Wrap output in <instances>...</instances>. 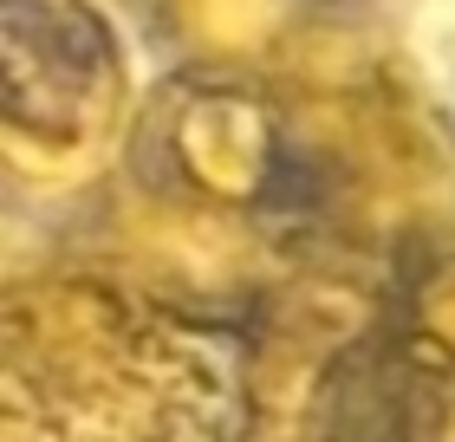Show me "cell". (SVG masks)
<instances>
[{
    "label": "cell",
    "mask_w": 455,
    "mask_h": 442,
    "mask_svg": "<svg viewBox=\"0 0 455 442\" xmlns=\"http://www.w3.org/2000/svg\"><path fill=\"white\" fill-rule=\"evenodd\" d=\"M85 7H105V13H137V0H85Z\"/></svg>",
    "instance_id": "5b68a950"
},
{
    "label": "cell",
    "mask_w": 455,
    "mask_h": 442,
    "mask_svg": "<svg viewBox=\"0 0 455 442\" xmlns=\"http://www.w3.org/2000/svg\"><path fill=\"white\" fill-rule=\"evenodd\" d=\"M131 117V66L105 7L7 0V170L20 189H72L111 170Z\"/></svg>",
    "instance_id": "6da1fadb"
},
{
    "label": "cell",
    "mask_w": 455,
    "mask_h": 442,
    "mask_svg": "<svg viewBox=\"0 0 455 442\" xmlns=\"http://www.w3.org/2000/svg\"><path fill=\"white\" fill-rule=\"evenodd\" d=\"M156 182L215 221H254L286 182V111L260 78H182L156 92Z\"/></svg>",
    "instance_id": "7a4b0ae2"
},
{
    "label": "cell",
    "mask_w": 455,
    "mask_h": 442,
    "mask_svg": "<svg viewBox=\"0 0 455 442\" xmlns=\"http://www.w3.org/2000/svg\"><path fill=\"white\" fill-rule=\"evenodd\" d=\"M332 0H137L150 52L182 78H267L313 39Z\"/></svg>",
    "instance_id": "3957f363"
},
{
    "label": "cell",
    "mask_w": 455,
    "mask_h": 442,
    "mask_svg": "<svg viewBox=\"0 0 455 442\" xmlns=\"http://www.w3.org/2000/svg\"><path fill=\"white\" fill-rule=\"evenodd\" d=\"M351 7H384V0H351Z\"/></svg>",
    "instance_id": "8992f818"
},
{
    "label": "cell",
    "mask_w": 455,
    "mask_h": 442,
    "mask_svg": "<svg viewBox=\"0 0 455 442\" xmlns=\"http://www.w3.org/2000/svg\"><path fill=\"white\" fill-rule=\"evenodd\" d=\"M417 319H423V332H429L436 345L455 351V254L429 267V280H423V293H417Z\"/></svg>",
    "instance_id": "277c9868"
}]
</instances>
